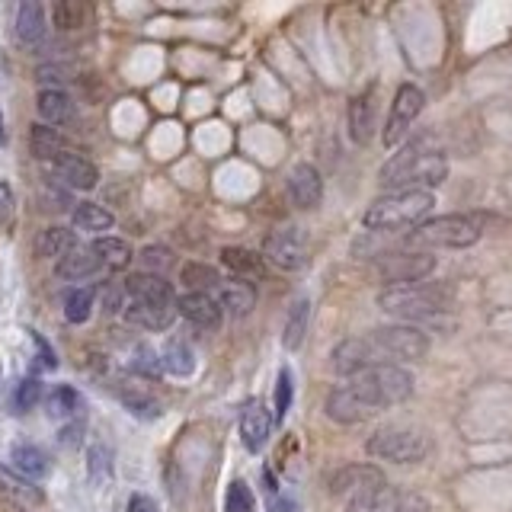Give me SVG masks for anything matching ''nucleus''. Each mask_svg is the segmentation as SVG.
Here are the masks:
<instances>
[{
	"label": "nucleus",
	"instance_id": "nucleus-1",
	"mask_svg": "<svg viewBox=\"0 0 512 512\" xmlns=\"http://www.w3.org/2000/svg\"><path fill=\"white\" fill-rule=\"evenodd\" d=\"M413 397V375L404 365H375L368 372L349 378L327 397V416L340 426H356L404 404Z\"/></svg>",
	"mask_w": 512,
	"mask_h": 512
},
{
	"label": "nucleus",
	"instance_id": "nucleus-2",
	"mask_svg": "<svg viewBox=\"0 0 512 512\" xmlns=\"http://www.w3.org/2000/svg\"><path fill=\"white\" fill-rule=\"evenodd\" d=\"M445 176L448 160L442 151L426 148V141H413L384 160V167L378 170V186L388 192H432L445 183Z\"/></svg>",
	"mask_w": 512,
	"mask_h": 512
},
{
	"label": "nucleus",
	"instance_id": "nucleus-3",
	"mask_svg": "<svg viewBox=\"0 0 512 512\" xmlns=\"http://www.w3.org/2000/svg\"><path fill=\"white\" fill-rule=\"evenodd\" d=\"M455 288L439 279L413 282V285H397V288H381L378 292V308L384 314L397 317L400 324L407 320H429L442 311L452 308Z\"/></svg>",
	"mask_w": 512,
	"mask_h": 512
},
{
	"label": "nucleus",
	"instance_id": "nucleus-4",
	"mask_svg": "<svg viewBox=\"0 0 512 512\" xmlns=\"http://www.w3.org/2000/svg\"><path fill=\"white\" fill-rule=\"evenodd\" d=\"M436 196L432 192H384L365 208L362 224L375 234H410L429 221Z\"/></svg>",
	"mask_w": 512,
	"mask_h": 512
},
{
	"label": "nucleus",
	"instance_id": "nucleus-5",
	"mask_svg": "<svg viewBox=\"0 0 512 512\" xmlns=\"http://www.w3.org/2000/svg\"><path fill=\"white\" fill-rule=\"evenodd\" d=\"M365 349V365H410L423 362L429 352V336L416 330L413 324H394V327H378L362 336Z\"/></svg>",
	"mask_w": 512,
	"mask_h": 512
},
{
	"label": "nucleus",
	"instance_id": "nucleus-6",
	"mask_svg": "<svg viewBox=\"0 0 512 512\" xmlns=\"http://www.w3.org/2000/svg\"><path fill=\"white\" fill-rule=\"evenodd\" d=\"M365 452L388 464H420L432 452V436L420 426H381L365 442Z\"/></svg>",
	"mask_w": 512,
	"mask_h": 512
},
{
	"label": "nucleus",
	"instance_id": "nucleus-7",
	"mask_svg": "<svg viewBox=\"0 0 512 512\" xmlns=\"http://www.w3.org/2000/svg\"><path fill=\"white\" fill-rule=\"evenodd\" d=\"M404 240L416 250H461L474 247L480 240V224L468 215H439L423 221L420 228H413Z\"/></svg>",
	"mask_w": 512,
	"mask_h": 512
},
{
	"label": "nucleus",
	"instance_id": "nucleus-8",
	"mask_svg": "<svg viewBox=\"0 0 512 512\" xmlns=\"http://www.w3.org/2000/svg\"><path fill=\"white\" fill-rule=\"evenodd\" d=\"M432 272H436V256H429L426 250H404V253L397 250L378 263V276H381L384 288L426 282Z\"/></svg>",
	"mask_w": 512,
	"mask_h": 512
},
{
	"label": "nucleus",
	"instance_id": "nucleus-9",
	"mask_svg": "<svg viewBox=\"0 0 512 512\" xmlns=\"http://www.w3.org/2000/svg\"><path fill=\"white\" fill-rule=\"evenodd\" d=\"M308 253H311V240L301 228H279L272 231L266 240H263V260H269L272 266H279L285 272H295L308 263Z\"/></svg>",
	"mask_w": 512,
	"mask_h": 512
},
{
	"label": "nucleus",
	"instance_id": "nucleus-10",
	"mask_svg": "<svg viewBox=\"0 0 512 512\" xmlns=\"http://www.w3.org/2000/svg\"><path fill=\"white\" fill-rule=\"evenodd\" d=\"M423 106H426V96H423V90L416 87V84H400L397 87L391 112H388V122H384V135H381L388 148H397L400 138L410 132V125L423 112Z\"/></svg>",
	"mask_w": 512,
	"mask_h": 512
},
{
	"label": "nucleus",
	"instance_id": "nucleus-11",
	"mask_svg": "<svg viewBox=\"0 0 512 512\" xmlns=\"http://www.w3.org/2000/svg\"><path fill=\"white\" fill-rule=\"evenodd\" d=\"M381 484H388V477H384L375 464H346V468L330 474V493L343 506H349L352 500H359L362 493L375 490Z\"/></svg>",
	"mask_w": 512,
	"mask_h": 512
},
{
	"label": "nucleus",
	"instance_id": "nucleus-12",
	"mask_svg": "<svg viewBox=\"0 0 512 512\" xmlns=\"http://www.w3.org/2000/svg\"><path fill=\"white\" fill-rule=\"evenodd\" d=\"M285 192H288V202L308 212V208H317L320 199H324V180H320L314 164H295L288 170Z\"/></svg>",
	"mask_w": 512,
	"mask_h": 512
},
{
	"label": "nucleus",
	"instance_id": "nucleus-13",
	"mask_svg": "<svg viewBox=\"0 0 512 512\" xmlns=\"http://www.w3.org/2000/svg\"><path fill=\"white\" fill-rule=\"evenodd\" d=\"M378 87H365L359 96L349 100V112H346V122H349V138L356 144H368L375 135V119H378Z\"/></svg>",
	"mask_w": 512,
	"mask_h": 512
},
{
	"label": "nucleus",
	"instance_id": "nucleus-14",
	"mask_svg": "<svg viewBox=\"0 0 512 512\" xmlns=\"http://www.w3.org/2000/svg\"><path fill=\"white\" fill-rule=\"evenodd\" d=\"M176 314H183L192 327L199 330H218L221 320H224V311L215 295H202V292H186L176 298Z\"/></svg>",
	"mask_w": 512,
	"mask_h": 512
},
{
	"label": "nucleus",
	"instance_id": "nucleus-15",
	"mask_svg": "<svg viewBox=\"0 0 512 512\" xmlns=\"http://www.w3.org/2000/svg\"><path fill=\"white\" fill-rule=\"evenodd\" d=\"M52 173L55 180L64 183L68 189H96V183H100V170H96L87 157H77V154H68L64 151L61 157L52 160Z\"/></svg>",
	"mask_w": 512,
	"mask_h": 512
},
{
	"label": "nucleus",
	"instance_id": "nucleus-16",
	"mask_svg": "<svg viewBox=\"0 0 512 512\" xmlns=\"http://www.w3.org/2000/svg\"><path fill=\"white\" fill-rule=\"evenodd\" d=\"M269 432H272V416L269 410L260 404V400H250L240 413V439H244L247 452H263V445L269 442Z\"/></svg>",
	"mask_w": 512,
	"mask_h": 512
},
{
	"label": "nucleus",
	"instance_id": "nucleus-17",
	"mask_svg": "<svg viewBox=\"0 0 512 512\" xmlns=\"http://www.w3.org/2000/svg\"><path fill=\"white\" fill-rule=\"evenodd\" d=\"M125 295L132 301H148V304H176L173 285L164 276H151V272H135V276H128Z\"/></svg>",
	"mask_w": 512,
	"mask_h": 512
},
{
	"label": "nucleus",
	"instance_id": "nucleus-18",
	"mask_svg": "<svg viewBox=\"0 0 512 512\" xmlns=\"http://www.w3.org/2000/svg\"><path fill=\"white\" fill-rule=\"evenodd\" d=\"M215 298L221 304V311H228L234 317H247L256 308V288L247 279H224Z\"/></svg>",
	"mask_w": 512,
	"mask_h": 512
},
{
	"label": "nucleus",
	"instance_id": "nucleus-19",
	"mask_svg": "<svg viewBox=\"0 0 512 512\" xmlns=\"http://www.w3.org/2000/svg\"><path fill=\"white\" fill-rule=\"evenodd\" d=\"M10 461H13V471L16 474L36 480V484H39L42 477H48V471H52V461H48L45 448L32 445V442H16L10 448Z\"/></svg>",
	"mask_w": 512,
	"mask_h": 512
},
{
	"label": "nucleus",
	"instance_id": "nucleus-20",
	"mask_svg": "<svg viewBox=\"0 0 512 512\" xmlns=\"http://www.w3.org/2000/svg\"><path fill=\"white\" fill-rule=\"evenodd\" d=\"M36 109L45 125H64V122H71L77 112L74 96L68 90H39Z\"/></svg>",
	"mask_w": 512,
	"mask_h": 512
},
{
	"label": "nucleus",
	"instance_id": "nucleus-21",
	"mask_svg": "<svg viewBox=\"0 0 512 512\" xmlns=\"http://www.w3.org/2000/svg\"><path fill=\"white\" fill-rule=\"evenodd\" d=\"M125 317L138 327L148 330H167L176 317V304H148V301H132L125 304Z\"/></svg>",
	"mask_w": 512,
	"mask_h": 512
},
{
	"label": "nucleus",
	"instance_id": "nucleus-22",
	"mask_svg": "<svg viewBox=\"0 0 512 512\" xmlns=\"http://www.w3.org/2000/svg\"><path fill=\"white\" fill-rule=\"evenodd\" d=\"M77 250V234L71 228H61V224H52V228H45L36 240V253L42 260H55L61 263L64 256H71Z\"/></svg>",
	"mask_w": 512,
	"mask_h": 512
},
{
	"label": "nucleus",
	"instance_id": "nucleus-23",
	"mask_svg": "<svg viewBox=\"0 0 512 512\" xmlns=\"http://www.w3.org/2000/svg\"><path fill=\"white\" fill-rule=\"evenodd\" d=\"M90 250H93L96 260H100V266L109 269V272H122V269L132 266V260H135L132 247H128L122 237H112V234L109 237H96Z\"/></svg>",
	"mask_w": 512,
	"mask_h": 512
},
{
	"label": "nucleus",
	"instance_id": "nucleus-24",
	"mask_svg": "<svg viewBox=\"0 0 512 512\" xmlns=\"http://www.w3.org/2000/svg\"><path fill=\"white\" fill-rule=\"evenodd\" d=\"M71 224H74V231L103 234V231H112V224H116V215H112L109 208L96 205V202H77L71 208Z\"/></svg>",
	"mask_w": 512,
	"mask_h": 512
},
{
	"label": "nucleus",
	"instance_id": "nucleus-25",
	"mask_svg": "<svg viewBox=\"0 0 512 512\" xmlns=\"http://www.w3.org/2000/svg\"><path fill=\"white\" fill-rule=\"evenodd\" d=\"M16 36L23 45H39L45 39V7L36 0H26L16 13Z\"/></svg>",
	"mask_w": 512,
	"mask_h": 512
},
{
	"label": "nucleus",
	"instance_id": "nucleus-26",
	"mask_svg": "<svg viewBox=\"0 0 512 512\" xmlns=\"http://www.w3.org/2000/svg\"><path fill=\"white\" fill-rule=\"evenodd\" d=\"M0 490H4L10 500L23 503V506H36L42 503V490L36 487V480H29L23 474H16L13 468H4L0 464Z\"/></svg>",
	"mask_w": 512,
	"mask_h": 512
},
{
	"label": "nucleus",
	"instance_id": "nucleus-27",
	"mask_svg": "<svg viewBox=\"0 0 512 512\" xmlns=\"http://www.w3.org/2000/svg\"><path fill=\"white\" fill-rule=\"evenodd\" d=\"M180 282L189 288V292H202V295H218L221 288V272L208 263H186L180 269Z\"/></svg>",
	"mask_w": 512,
	"mask_h": 512
},
{
	"label": "nucleus",
	"instance_id": "nucleus-28",
	"mask_svg": "<svg viewBox=\"0 0 512 512\" xmlns=\"http://www.w3.org/2000/svg\"><path fill=\"white\" fill-rule=\"evenodd\" d=\"M221 263L234 272V279H256L263 276V256L247 247H224Z\"/></svg>",
	"mask_w": 512,
	"mask_h": 512
},
{
	"label": "nucleus",
	"instance_id": "nucleus-29",
	"mask_svg": "<svg viewBox=\"0 0 512 512\" xmlns=\"http://www.w3.org/2000/svg\"><path fill=\"white\" fill-rule=\"evenodd\" d=\"M400 496H404V493L394 490L391 484H381V487H375V490L362 493L359 500H352V503L346 506V512H397Z\"/></svg>",
	"mask_w": 512,
	"mask_h": 512
},
{
	"label": "nucleus",
	"instance_id": "nucleus-30",
	"mask_svg": "<svg viewBox=\"0 0 512 512\" xmlns=\"http://www.w3.org/2000/svg\"><path fill=\"white\" fill-rule=\"evenodd\" d=\"M29 148H32V154H36L39 160H55V157L64 154V148H68V141H64V135L58 132V128L32 125V132H29Z\"/></svg>",
	"mask_w": 512,
	"mask_h": 512
},
{
	"label": "nucleus",
	"instance_id": "nucleus-31",
	"mask_svg": "<svg viewBox=\"0 0 512 512\" xmlns=\"http://www.w3.org/2000/svg\"><path fill=\"white\" fill-rule=\"evenodd\" d=\"M308 324H311V304L308 298H301L292 304V311H288V320H285V336H282V343L285 349H301L304 343V336H308Z\"/></svg>",
	"mask_w": 512,
	"mask_h": 512
},
{
	"label": "nucleus",
	"instance_id": "nucleus-32",
	"mask_svg": "<svg viewBox=\"0 0 512 512\" xmlns=\"http://www.w3.org/2000/svg\"><path fill=\"white\" fill-rule=\"evenodd\" d=\"M96 269H100V260L93 256V250H74L71 256H64V260L55 266V272L64 282H84Z\"/></svg>",
	"mask_w": 512,
	"mask_h": 512
},
{
	"label": "nucleus",
	"instance_id": "nucleus-33",
	"mask_svg": "<svg viewBox=\"0 0 512 512\" xmlns=\"http://www.w3.org/2000/svg\"><path fill=\"white\" fill-rule=\"evenodd\" d=\"M45 410L48 416H55V420H71V416L84 410V397H80L71 384H58V388L45 397Z\"/></svg>",
	"mask_w": 512,
	"mask_h": 512
},
{
	"label": "nucleus",
	"instance_id": "nucleus-34",
	"mask_svg": "<svg viewBox=\"0 0 512 512\" xmlns=\"http://www.w3.org/2000/svg\"><path fill=\"white\" fill-rule=\"evenodd\" d=\"M160 362H164V372H170L176 378H189L192 372H196V356H192V349L186 343H180V340L167 343Z\"/></svg>",
	"mask_w": 512,
	"mask_h": 512
},
{
	"label": "nucleus",
	"instance_id": "nucleus-35",
	"mask_svg": "<svg viewBox=\"0 0 512 512\" xmlns=\"http://www.w3.org/2000/svg\"><path fill=\"white\" fill-rule=\"evenodd\" d=\"M93 308H96L93 288H74V292L64 298V320H68V324H87Z\"/></svg>",
	"mask_w": 512,
	"mask_h": 512
},
{
	"label": "nucleus",
	"instance_id": "nucleus-36",
	"mask_svg": "<svg viewBox=\"0 0 512 512\" xmlns=\"http://www.w3.org/2000/svg\"><path fill=\"white\" fill-rule=\"evenodd\" d=\"M87 16H90V7L80 4V0H58V4L52 7V23L64 32L80 29L87 23Z\"/></svg>",
	"mask_w": 512,
	"mask_h": 512
},
{
	"label": "nucleus",
	"instance_id": "nucleus-37",
	"mask_svg": "<svg viewBox=\"0 0 512 512\" xmlns=\"http://www.w3.org/2000/svg\"><path fill=\"white\" fill-rule=\"evenodd\" d=\"M128 368H132L135 375L141 378H160V372H164V362H160V352L151 349L148 343L135 346L132 359H128Z\"/></svg>",
	"mask_w": 512,
	"mask_h": 512
},
{
	"label": "nucleus",
	"instance_id": "nucleus-38",
	"mask_svg": "<svg viewBox=\"0 0 512 512\" xmlns=\"http://www.w3.org/2000/svg\"><path fill=\"white\" fill-rule=\"evenodd\" d=\"M122 404L125 410L138 416V420H157L160 413H164V407L157 404V400L151 394H144V391H122Z\"/></svg>",
	"mask_w": 512,
	"mask_h": 512
},
{
	"label": "nucleus",
	"instance_id": "nucleus-39",
	"mask_svg": "<svg viewBox=\"0 0 512 512\" xmlns=\"http://www.w3.org/2000/svg\"><path fill=\"white\" fill-rule=\"evenodd\" d=\"M138 263L144 272H151V276H164V272L176 263V256L170 247H160V244H151L138 253Z\"/></svg>",
	"mask_w": 512,
	"mask_h": 512
},
{
	"label": "nucleus",
	"instance_id": "nucleus-40",
	"mask_svg": "<svg viewBox=\"0 0 512 512\" xmlns=\"http://www.w3.org/2000/svg\"><path fill=\"white\" fill-rule=\"evenodd\" d=\"M87 474L93 484H106V480H112V455L106 452L103 445H90L87 452Z\"/></svg>",
	"mask_w": 512,
	"mask_h": 512
},
{
	"label": "nucleus",
	"instance_id": "nucleus-41",
	"mask_svg": "<svg viewBox=\"0 0 512 512\" xmlns=\"http://www.w3.org/2000/svg\"><path fill=\"white\" fill-rule=\"evenodd\" d=\"M42 381L39 378H23V381H16V388H13V407L20 410V413H26V410H32L42 400Z\"/></svg>",
	"mask_w": 512,
	"mask_h": 512
},
{
	"label": "nucleus",
	"instance_id": "nucleus-42",
	"mask_svg": "<svg viewBox=\"0 0 512 512\" xmlns=\"http://www.w3.org/2000/svg\"><path fill=\"white\" fill-rule=\"evenodd\" d=\"M74 77V68L71 64H39V71H36V80L39 84H45V90H64V84Z\"/></svg>",
	"mask_w": 512,
	"mask_h": 512
},
{
	"label": "nucleus",
	"instance_id": "nucleus-43",
	"mask_svg": "<svg viewBox=\"0 0 512 512\" xmlns=\"http://www.w3.org/2000/svg\"><path fill=\"white\" fill-rule=\"evenodd\" d=\"M256 500H253V490L244 484V480H234L228 487V496H224V512H253Z\"/></svg>",
	"mask_w": 512,
	"mask_h": 512
},
{
	"label": "nucleus",
	"instance_id": "nucleus-44",
	"mask_svg": "<svg viewBox=\"0 0 512 512\" xmlns=\"http://www.w3.org/2000/svg\"><path fill=\"white\" fill-rule=\"evenodd\" d=\"M292 397H295V388H292V372L282 368L279 372V381H276V420L282 423L288 407H292Z\"/></svg>",
	"mask_w": 512,
	"mask_h": 512
},
{
	"label": "nucleus",
	"instance_id": "nucleus-45",
	"mask_svg": "<svg viewBox=\"0 0 512 512\" xmlns=\"http://www.w3.org/2000/svg\"><path fill=\"white\" fill-rule=\"evenodd\" d=\"M16 218V192L7 180H0V234L13 228Z\"/></svg>",
	"mask_w": 512,
	"mask_h": 512
},
{
	"label": "nucleus",
	"instance_id": "nucleus-46",
	"mask_svg": "<svg viewBox=\"0 0 512 512\" xmlns=\"http://www.w3.org/2000/svg\"><path fill=\"white\" fill-rule=\"evenodd\" d=\"M397 512H436V509H432V503L426 500V496L404 493V496H400V506H397Z\"/></svg>",
	"mask_w": 512,
	"mask_h": 512
},
{
	"label": "nucleus",
	"instance_id": "nucleus-47",
	"mask_svg": "<svg viewBox=\"0 0 512 512\" xmlns=\"http://www.w3.org/2000/svg\"><path fill=\"white\" fill-rule=\"evenodd\" d=\"M122 295H125V285H109L103 292V304H106V314H119L125 304H122Z\"/></svg>",
	"mask_w": 512,
	"mask_h": 512
},
{
	"label": "nucleus",
	"instance_id": "nucleus-48",
	"mask_svg": "<svg viewBox=\"0 0 512 512\" xmlns=\"http://www.w3.org/2000/svg\"><path fill=\"white\" fill-rule=\"evenodd\" d=\"M80 432H84V423L74 420V423H68V426H64V429L58 432V439H61V445L77 448V445H80Z\"/></svg>",
	"mask_w": 512,
	"mask_h": 512
},
{
	"label": "nucleus",
	"instance_id": "nucleus-49",
	"mask_svg": "<svg viewBox=\"0 0 512 512\" xmlns=\"http://www.w3.org/2000/svg\"><path fill=\"white\" fill-rule=\"evenodd\" d=\"M128 512H157V506H154L151 496L132 493V496H128Z\"/></svg>",
	"mask_w": 512,
	"mask_h": 512
},
{
	"label": "nucleus",
	"instance_id": "nucleus-50",
	"mask_svg": "<svg viewBox=\"0 0 512 512\" xmlns=\"http://www.w3.org/2000/svg\"><path fill=\"white\" fill-rule=\"evenodd\" d=\"M32 343H36V346H39V356H42V365H45V368H55V365H58V359H55V352H52V346H48V343L42 340V336H39V333H32Z\"/></svg>",
	"mask_w": 512,
	"mask_h": 512
},
{
	"label": "nucleus",
	"instance_id": "nucleus-51",
	"mask_svg": "<svg viewBox=\"0 0 512 512\" xmlns=\"http://www.w3.org/2000/svg\"><path fill=\"white\" fill-rule=\"evenodd\" d=\"M0 138H4V119H0Z\"/></svg>",
	"mask_w": 512,
	"mask_h": 512
}]
</instances>
